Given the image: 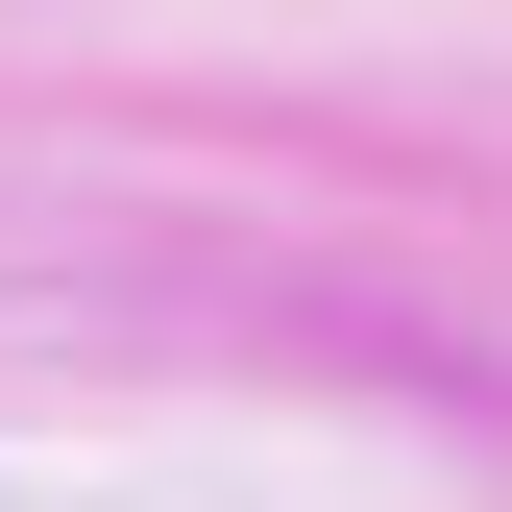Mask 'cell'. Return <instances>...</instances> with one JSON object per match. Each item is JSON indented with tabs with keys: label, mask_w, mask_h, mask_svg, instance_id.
<instances>
[]
</instances>
